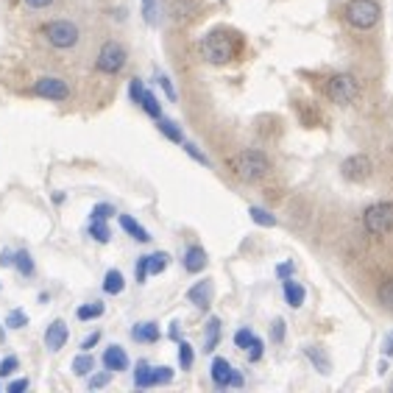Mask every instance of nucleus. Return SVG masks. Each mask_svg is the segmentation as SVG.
<instances>
[{
	"label": "nucleus",
	"mask_w": 393,
	"mask_h": 393,
	"mask_svg": "<svg viewBox=\"0 0 393 393\" xmlns=\"http://www.w3.org/2000/svg\"><path fill=\"white\" fill-rule=\"evenodd\" d=\"M237 48H240L237 34L223 31V28L209 31V34L198 42V53H201V59L209 62V64H229V62L237 56Z\"/></svg>",
	"instance_id": "f257e3e1"
},
{
	"label": "nucleus",
	"mask_w": 393,
	"mask_h": 393,
	"mask_svg": "<svg viewBox=\"0 0 393 393\" xmlns=\"http://www.w3.org/2000/svg\"><path fill=\"white\" fill-rule=\"evenodd\" d=\"M231 171L240 182L245 185H257L262 182L268 173H271V159L262 154V151H254V148H245L240 151L234 159H231Z\"/></svg>",
	"instance_id": "f03ea898"
},
{
	"label": "nucleus",
	"mask_w": 393,
	"mask_h": 393,
	"mask_svg": "<svg viewBox=\"0 0 393 393\" xmlns=\"http://www.w3.org/2000/svg\"><path fill=\"white\" fill-rule=\"evenodd\" d=\"M42 36L56 50H73L81 42V28L73 20H62L59 17V20H48L42 25Z\"/></svg>",
	"instance_id": "7ed1b4c3"
},
{
	"label": "nucleus",
	"mask_w": 393,
	"mask_h": 393,
	"mask_svg": "<svg viewBox=\"0 0 393 393\" xmlns=\"http://www.w3.org/2000/svg\"><path fill=\"white\" fill-rule=\"evenodd\" d=\"M383 20V6L377 0H349L346 3V22L357 31H371Z\"/></svg>",
	"instance_id": "20e7f679"
},
{
	"label": "nucleus",
	"mask_w": 393,
	"mask_h": 393,
	"mask_svg": "<svg viewBox=\"0 0 393 393\" xmlns=\"http://www.w3.org/2000/svg\"><path fill=\"white\" fill-rule=\"evenodd\" d=\"M363 226L371 237H385L393 231V201H377L363 212Z\"/></svg>",
	"instance_id": "39448f33"
},
{
	"label": "nucleus",
	"mask_w": 393,
	"mask_h": 393,
	"mask_svg": "<svg viewBox=\"0 0 393 393\" xmlns=\"http://www.w3.org/2000/svg\"><path fill=\"white\" fill-rule=\"evenodd\" d=\"M126 62H129L126 48H123L120 42L109 39V42H103V45H101V50H98L95 70H98V73H103V76H117V73H123Z\"/></svg>",
	"instance_id": "423d86ee"
},
{
	"label": "nucleus",
	"mask_w": 393,
	"mask_h": 393,
	"mask_svg": "<svg viewBox=\"0 0 393 393\" xmlns=\"http://www.w3.org/2000/svg\"><path fill=\"white\" fill-rule=\"evenodd\" d=\"M327 95H329L332 103H338V106H349V103L357 101V95H360V84H357V78H355L352 73H338V76L329 78V84H327Z\"/></svg>",
	"instance_id": "0eeeda50"
},
{
	"label": "nucleus",
	"mask_w": 393,
	"mask_h": 393,
	"mask_svg": "<svg viewBox=\"0 0 393 393\" xmlns=\"http://www.w3.org/2000/svg\"><path fill=\"white\" fill-rule=\"evenodd\" d=\"M209 380L217 391H226V388H243L245 385V377L226 360V357H212L209 363Z\"/></svg>",
	"instance_id": "6e6552de"
},
{
	"label": "nucleus",
	"mask_w": 393,
	"mask_h": 393,
	"mask_svg": "<svg viewBox=\"0 0 393 393\" xmlns=\"http://www.w3.org/2000/svg\"><path fill=\"white\" fill-rule=\"evenodd\" d=\"M31 95L42 98V101H53V103H64L70 98V84L59 76H39L31 84Z\"/></svg>",
	"instance_id": "1a4fd4ad"
},
{
	"label": "nucleus",
	"mask_w": 393,
	"mask_h": 393,
	"mask_svg": "<svg viewBox=\"0 0 393 393\" xmlns=\"http://www.w3.org/2000/svg\"><path fill=\"white\" fill-rule=\"evenodd\" d=\"M341 173H343V179L360 185V182H369V179H371L374 162H371V157H366V154H352L349 159L341 162Z\"/></svg>",
	"instance_id": "9d476101"
},
{
	"label": "nucleus",
	"mask_w": 393,
	"mask_h": 393,
	"mask_svg": "<svg viewBox=\"0 0 393 393\" xmlns=\"http://www.w3.org/2000/svg\"><path fill=\"white\" fill-rule=\"evenodd\" d=\"M67 341H70V329H67V324H64L62 318L50 321L48 329H45V335H42L45 349H48V352H62V349L67 346Z\"/></svg>",
	"instance_id": "9b49d317"
},
{
	"label": "nucleus",
	"mask_w": 393,
	"mask_h": 393,
	"mask_svg": "<svg viewBox=\"0 0 393 393\" xmlns=\"http://www.w3.org/2000/svg\"><path fill=\"white\" fill-rule=\"evenodd\" d=\"M101 363H103V369H109V371H115V374H120V371H129V369H131L129 352H126L120 343H109V346L103 349V355H101Z\"/></svg>",
	"instance_id": "f8f14e48"
},
{
	"label": "nucleus",
	"mask_w": 393,
	"mask_h": 393,
	"mask_svg": "<svg viewBox=\"0 0 393 393\" xmlns=\"http://www.w3.org/2000/svg\"><path fill=\"white\" fill-rule=\"evenodd\" d=\"M159 338H162V329H159L157 321H137V324L131 327V341H134V343L154 346V343H159Z\"/></svg>",
	"instance_id": "ddd939ff"
},
{
	"label": "nucleus",
	"mask_w": 393,
	"mask_h": 393,
	"mask_svg": "<svg viewBox=\"0 0 393 393\" xmlns=\"http://www.w3.org/2000/svg\"><path fill=\"white\" fill-rule=\"evenodd\" d=\"M117 223H120V229L134 240V243H151L154 237H151V231L134 217V215H126V212H117Z\"/></svg>",
	"instance_id": "4468645a"
},
{
	"label": "nucleus",
	"mask_w": 393,
	"mask_h": 393,
	"mask_svg": "<svg viewBox=\"0 0 393 393\" xmlns=\"http://www.w3.org/2000/svg\"><path fill=\"white\" fill-rule=\"evenodd\" d=\"M187 301L206 313L209 304H212V279H198L196 285L187 290Z\"/></svg>",
	"instance_id": "2eb2a0df"
},
{
	"label": "nucleus",
	"mask_w": 393,
	"mask_h": 393,
	"mask_svg": "<svg viewBox=\"0 0 393 393\" xmlns=\"http://www.w3.org/2000/svg\"><path fill=\"white\" fill-rule=\"evenodd\" d=\"M182 265H185V271L187 273H201L206 265H209V257H206V251H203V245H190L187 251H185V257H182Z\"/></svg>",
	"instance_id": "dca6fc26"
},
{
	"label": "nucleus",
	"mask_w": 393,
	"mask_h": 393,
	"mask_svg": "<svg viewBox=\"0 0 393 393\" xmlns=\"http://www.w3.org/2000/svg\"><path fill=\"white\" fill-rule=\"evenodd\" d=\"M131 380H134V388H140V391L157 388V380H154V366H151L148 360H137V363H134Z\"/></svg>",
	"instance_id": "f3484780"
},
{
	"label": "nucleus",
	"mask_w": 393,
	"mask_h": 393,
	"mask_svg": "<svg viewBox=\"0 0 393 393\" xmlns=\"http://www.w3.org/2000/svg\"><path fill=\"white\" fill-rule=\"evenodd\" d=\"M282 296H285V301H287L293 310H299V307L304 304V299H307V290H304V285H299V282L290 276V279H282Z\"/></svg>",
	"instance_id": "a211bd4d"
},
{
	"label": "nucleus",
	"mask_w": 393,
	"mask_h": 393,
	"mask_svg": "<svg viewBox=\"0 0 393 393\" xmlns=\"http://www.w3.org/2000/svg\"><path fill=\"white\" fill-rule=\"evenodd\" d=\"M220 335H223V327H220V318H209L206 321V327H203V352L206 355H212L215 349H217V343H220Z\"/></svg>",
	"instance_id": "6ab92c4d"
},
{
	"label": "nucleus",
	"mask_w": 393,
	"mask_h": 393,
	"mask_svg": "<svg viewBox=\"0 0 393 393\" xmlns=\"http://www.w3.org/2000/svg\"><path fill=\"white\" fill-rule=\"evenodd\" d=\"M157 131L165 137V140H171V143H176V145H182L185 143V131H182V126L176 123V120H171V117H159L157 120Z\"/></svg>",
	"instance_id": "aec40b11"
},
{
	"label": "nucleus",
	"mask_w": 393,
	"mask_h": 393,
	"mask_svg": "<svg viewBox=\"0 0 393 393\" xmlns=\"http://www.w3.org/2000/svg\"><path fill=\"white\" fill-rule=\"evenodd\" d=\"M14 271H17L22 279H34L36 262H34V257H31L28 248H17V254H14Z\"/></svg>",
	"instance_id": "412c9836"
},
{
	"label": "nucleus",
	"mask_w": 393,
	"mask_h": 393,
	"mask_svg": "<svg viewBox=\"0 0 393 393\" xmlns=\"http://www.w3.org/2000/svg\"><path fill=\"white\" fill-rule=\"evenodd\" d=\"M101 287H103V293H106V296H120V293L126 290V276H123L117 268H109V271L103 273Z\"/></svg>",
	"instance_id": "4be33fe9"
},
{
	"label": "nucleus",
	"mask_w": 393,
	"mask_h": 393,
	"mask_svg": "<svg viewBox=\"0 0 393 393\" xmlns=\"http://www.w3.org/2000/svg\"><path fill=\"white\" fill-rule=\"evenodd\" d=\"M304 355H307V360L315 366V371H318V374H324V377H327V374L332 371V360L321 352V346H307V349H304Z\"/></svg>",
	"instance_id": "5701e85b"
},
{
	"label": "nucleus",
	"mask_w": 393,
	"mask_h": 393,
	"mask_svg": "<svg viewBox=\"0 0 393 393\" xmlns=\"http://www.w3.org/2000/svg\"><path fill=\"white\" fill-rule=\"evenodd\" d=\"M70 369H73V374H76V377H90V374L95 371V357H92L90 352H81V355H76V357H73Z\"/></svg>",
	"instance_id": "b1692460"
},
{
	"label": "nucleus",
	"mask_w": 393,
	"mask_h": 393,
	"mask_svg": "<svg viewBox=\"0 0 393 393\" xmlns=\"http://www.w3.org/2000/svg\"><path fill=\"white\" fill-rule=\"evenodd\" d=\"M87 234L95 240V243H101V245H106L109 240H112V229H109V220H90V226H87Z\"/></svg>",
	"instance_id": "393cba45"
},
{
	"label": "nucleus",
	"mask_w": 393,
	"mask_h": 393,
	"mask_svg": "<svg viewBox=\"0 0 393 393\" xmlns=\"http://www.w3.org/2000/svg\"><path fill=\"white\" fill-rule=\"evenodd\" d=\"M103 313H106V304L103 301H87V304H81L76 310V318L78 321H98Z\"/></svg>",
	"instance_id": "a878e982"
},
{
	"label": "nucleus",
	"mask_w": 393,
	"mask_h": 393,
	"mask_svg": "<svg viewBox=\"0 0 393 393\" xmlns=\"http://www.w3.org/2000/svg\"><path fill=\"white\" fill-rule=\"evenodd\" d=\"M248 217H251L257 226H262V229H273V226L279 223V220H276V215H271L265 206H257V203H254V206H248Z\"/></svg>",
	"instance_id": "bb28decb"
},
{
	"label": "nucleus",
	"mask_w": 393,
	"mask_h": 393,
	"mask_svg": "<svg viewBox=\"0 0 393 393\" xmlns=\"http://www.w3.org/2000/svg\"><path fill=\"white\" fill-rule=\"evenodd\" d=\"M140 109H143L151 120H159V117H162V103H159V98H157L151 90H145V95H143V101H140Z\"/></svg>",
	"instance_id": "cd10ccee"
},
{
	"label": "nucleus",
	"mask_w": 393,
	"mask_h": 393,
	"mask_svg": "<svg viewBox=\"0 0 393 393\" xmlns=\"http://www.w3.org/2000/svg\"><path fill=\"white\" fill-rule=\"evenodd\" d=\"M168 265H171V254H168V251H154V254H148V273H151V276L165 273Z\"/></svg>",
	"instance_id": "c85d7f7f"
},
{
	"label": "nucleus",
	"mask_w": 393,
	"mask_h": 393,
	"mask_svg": "<svg viewBox=\"0 0 393 393\" xmlns=\"http://www.w3.org/2000/svg\"><path fill=\"white\" fill-rule=\"evenodd\" d=\"M196 366V349L187 341H179V369L182 371H193Z\"/></svg>",
	"instance_id": "c756f323"
},
{
	"label": "nucleus",
	"mask_w": 393,
	"mask_h": 393,
	"mask_svg": "<svg viewBox=\"0 0 393 393\" xmlns=\"http://www.w3.org/2000/svg\"><path fill=\"white\" fill-rule=\"evenodd\" d=\"M140 11H143L145 25H151V28L159 25V0H140Z\"/></svg>",
	"instance_id": "7c9ffc66"
},
{
	"label": "nucleus",
	"mask_w": 393,
	"mask_h": 393,
	"mask_svg": "<svg viewBox=\"0 0 393 393\" xmlns=\"http://www.w3.org/2000/svg\"><path fill=\"white\" fill-rule=\"evenodd\" d=\"M377 301L383 310L393 313V279H385L380 287H377Z\"/></svg>",
	"instance_id": "2f4dec72"
},
{
	"label": "nucleus",
	"mask_w": 393,
	"mask_h": 393,
	"mask_svg": "<svg viewBox=\"0 0 393 393\" xmlns=\"http://www.w3.org/2000/svg\"><path fill=\"white\" fill-rule=\"evenodd\" d=\"M112 377H115V371H98V374H90L87 377V388L90 391H101V388H109V383H112Z\"/></svg>",
	"instance_id": "473e14b6"
},
{
	"label": "nucleus",
	"mask_w": 393,
	"mask_h": 393,
	"mask_svg": "<svg viewBox=\"0 0 393 393\" xmlns=\"http://www.w3.org/2000/svg\"><path fill=\"white\" fill-rule=\"evenodd\" d=\"M3 324H6L8 329H25V327H28V315H25V310L14 307V310H8V315H6Z\"/></svg>",
	"instance_id": "72a5a7b5"
},
{
	"label": "nucleus",
	"mask_w": 393,
	"mask_h": 393,
	"mask_svg": "<svg viewBox=\"0 0 393 393\" xmlns=\"http://www.w3.org/2000/svg\"><path fill=\"white\" fill-rule=\"evenodd\" d=\"M115 215H117V209H115L109 201H101V203H95V206H92L90 220H109V217H115Z\"/></svg>",
	"instance_id": "f704fd0d"
},
{
	"label": "nucleus",
	"mask_w": 393,
	"mask_h": 393,
	"mask_svg": "<svg viewBox=\"0 0 393 393\" xmlns=\"http://www.w3.org/2000/svg\"><path fill=\"white\" fill-rule=\"evenodd\" d=\"M20 371V357L17 355H6L3 360H0V380H8L11 374H17Z\"/></svg>",
	"instance_id": "c9c22d12"
},
{
	"label": "nucleus",
	"mask_w": 393,
	"mask_h": 393,
	"mask_svg": "<svg viewBox=\"0 0 393 393\" xmlns=\"http://www.w3.org/2000/svg\"><path fill=\"white\" fill-rule=\"evenodd\" d=\"M157 84L162 87V92L168 95V101H171V103H176V101H179V92H176V87H173L171 76H165V73H157Z\"/></svg>",
	"instance_id": "e433bc0d"
},
{
	"label": "nucleus",
	"mask_w": 393,
	"mask_h": 393,
	"mask_svg": "<svg viewBox=\"0 0 393 393\" xmlns=\"http://www.w3.org/2000/svg\"><path fill=\"white\" fill-rule=\"evenodd\" d=\"M254 341H257V335H254L248 327H243V329H237V332H234V346H237V349H243V352H248V346H251Z\"/></svg>",
	"instance_id": "4c0bfd02"
},
{
	"label": "nucleus",
	"mask_w": 393,
	"mask_h": 393,
	"mask_svg": "<svg viewBox=\"0 0 393 393\" xmlns=\"http://www.w3.org/2000/svg\"><path fill=\"white\" fill-rule=\"evenodd\" d=\"M182 148H185V154H187L190 159H196L198 165H203V168L209 165V157H206V154H203V151L198 148L196 143H190V140H185V143H182Z\"/></svg>",
	"instance_id": "58836bf2"
},
{
	"label": "nucleus",
	"mask_w": 393,
	"mask_h": 393,
	"mask_svg": "<svg viewBox=\"0 0 393 393\" xmlns=\"http://www.w3.org/2000/svg\"><path fill=\"white\" fill-rule=\"evenodd\" d=\"M145 90H148V87L143 84V78H131V81H129V101L140 106V101H143V95H145Z\"/></svg>",
	"instance_id": "ea45409f"
},
{
	"label": "nucleus",
	"mask_w": 393,
	"mask_h": 393,
	"mask_svg": "<svg viewBox=\"0 0 393 393\" xmlns=\"http://www.w3.org/2000/svg\"><path fill=\"white\" fill-rule=\"evenodd\" d=\"M148 276H151V273H148V254H145V257H140L137 265H134V279H137V285H145Z\"/></svg>",
	"instance_id": "a19ab883"
},
{
	"label": "nucleus",
	"mask_w": 393,
	"mask_h": 393,
	"mask_svg": "<svg viewBox=\"0 0 393 393\" xmlns=\"http://www.w3.org/2000/svg\"><path fill=\"white\" fill-rule=\"evenodd\" d=\"M154 380H157V385H171L173 383V369L171 366H154Z\"/></svg>",
	"instance_id": "79ce46f5"
},
{
	"label": "nucleus",
	"mask_w": 393,
	"mask_h": 393,
	"mask_svg": "<svg viewBox=\"0 0 393 393\" xmlns=\"http://www.w3.org/2000/svg\"><path fill=\"white\" fill-rule=\"evenodd\" d=\"M285 335H287V324H285L282 318H276V321L271 324V341H273V343H282Z\"/></svg>",
	"instance_id": "37998d69"
},
{
	"label": "nucleus",
	"mask_w": 393,
	"mask_h": 393,
	"mask_svg": "<svg viewBox=\"0 0 393 393\" xmlns=\"http://www.w3.org/2000/svg\"><path fill=\"white\" fill-rule=\"evenodd\" d=\"M262 355H265V343L257 338L251 346H248V352H245V357H248V363H259L262 360Z\"/></svg>",
	"instance_id": "c03bdc74"
},
{
	"label": "nucleus",
	"mask_w": 393,
	"mask_h": 393,
	"mask_svg": "<svg viewBox=\"0 0 393 393\" xmlns=\"http://www.w3.org/2000/svg\"><path fill=\"white\" fill-rule=\"evenodd\" d=\"M101 338H103V335H101V329L90 332V335H87V338L81 341V352H90V349H95V346L101 343Z\"/></svg>",
	"instance_id": "a18cd8bd"
},
{
	"label": "nucleus",
	"mask_w": 393,
	"mask_h": 393,
	"mask_svg": "<svg viewBox=\"0 0 393 393\" xmlns=\"http://www.w3.org/2000/svg\"><path fill=\"white\" fill-rule=\"evenodd\" d=\"M31 388V383L25 380V377H20V380H11L8 385H6V391L8 393H22V391H28Z\"/></svg>",
	"instance_id": "49530a36"
},
{
	"label": "nucleus",
	"mask_w": 393,
	"mask_h": 393,
	"mask_svg": "<svg viewBox=\"0 0 393 393\" xmlns=\"http://www.w3.org/2000/svg\"><path fill=\"white\" fill-rule=\"evenodd\" d=\"M293 271H296V265H293L290 259L276 265V276H279V279H290V276H293Z\"/></svg>",
	"instance_id": "de8ad7c7"
},
{
	"label": "nucleus",
	"mask_w": 393,
	"mask_h": 393,
	"mask_svg": "<svg viewBox=\"0 0 393 393\" xmlns=\"http://www.w3.org/2000/svg\"><path fill=\"white\" fill-rule=\"evenodd\" d=\"M56 0H22V6L25 8H31V11H42V8H50Z\"/></svg>",
	"instance_id": "09e8293b"
},
{
	"label": "nucleus",
	"mask_w": 393,
	"mask_h": 393,
	"mask_svg": "<svg viewBox=\"0 0 393 393\" xmlns=\"http://www.w3.org/2000/svg\"><path fill=\"white\" fill-rule=\"evenodd\" d=\"M14 254L11 248H0V268H14Z\"/></svg>",
	"instance_id": "8fccbe9b"
},
{
	"label": "nucleus",
	"mask_w": 393,
	"mask_h": 393,
	"mask_svg": "<svg viewBox=\"0 0 393 393\" xmlns=\"http://www.w3.org/2000/svg\"><path fill=\"white\" fill-rule=\"evenodd\" d=\"M380 352H383V357L388 360V357H393V332H388L385 338H383V346H380Z\"/></svg>",
	"instance_id": "3c124183"
},
{
	"label": "nucleus",
	"mask_w": 393,
	"mask_h": 393,
	"mask_svg": "<svg viewBox=\"0 0 393 393\" xmlns=\"http://www.w3.org/2000/svg\"><path fill=\"white\" fill-rule=\"evenodd\" d=\"M179 327H182V324H179V321H173V324H171V329H168V338H171V341H176V343L182 341V329H179Z\"/></svg>",
	"instance_id": "603ef678"
},
{
	"label": "nucleus",
	"mask_w": 393,
	"mask_h": 393,
	"mask_svg": "<svg viewBox=\"0 0 393 393\" xmlns=\"http://www.w3.org/2000/svg\"><path fill=\"white\" fill-rule=\"evenodd\" d=\"M50 201H53V203H56V206H59V203H64V201H67V196H64V193H62V190H56V193H53V196H50Z\"/></svg>",
	"instance_id": "864d4df0"
},
{
	"label": "nucleus",
	"mask_w": 393,
	"mask_h": 393,
	"mask_svg": "<svg viewBox=\"0 0 393 393\" xmlns=\"http://www.w3.org/2000/svg\"><path fill=\"white\" fill-rule=\"evenodd\" d=\"M6 341V324H0V343Z\"/></svg>",
	"instance_id": "5fc2aeb1"
},
{
	"label": "nucleus",
	"mask_w": 393,
	"mask_h": 393,
	"mask_svg": "<svg viewBox=\"0 0 393 393\" xmlns=\"http://www.w3.org/2000/svg\"><path fill=\"white\" fill-rule=\"evenodd\" d=\"M391 391H393V380H391Z\"/></svg>",
	"instance_id": "6e6d98bb"
},
{
	"label": "nucleus",
	"mask_w": 393,
	"mask_h": 393,
	"mask_svg": "<svg viewBox=\"0 0 393 393\" xmlns=\"http://www.w3.org/2000/svg\"><path fill=\"white\" fill-rule=\"evenodd\" d=\"M0 290H3V285H0Z\"/></svg>",
	"instance_id": "4d7b16f0"
}]
</instances>
